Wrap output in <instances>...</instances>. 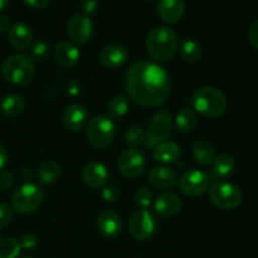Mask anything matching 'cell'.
<instances>
[{
    "mask_svg": "<svg viewBox=\"0 0 258 258\" xmlns=\"http://www.w3.org/2000/svg\"><path fill=\"white\" fill-rule=\"evenodd\" d=\"M209 201L217 208L229 211L242 203V193L238 186L227 181H217L209 190Z\"/></svg>",
    "mask_w": 258,
    "mask_h": 258,
    "instance_id": "cell-7",
    "label": "cell"
},
{
    "mask_svg": "<svg viewBox=\"0 0 258 258\" xmlns=\"http://www.w3.org/2000/svg\"><path fill=\"white\" fill-rule=\"evenodd\" d=\"M181 59L188 63H196L202 58V48L194 39H184L180 44Z\"/></svg>",
    "mask_w": 258,
    "mask_h": 258,
    "instance_id": "cell-26",
    "label": "cell"
},
{
    "mask_svg": "<svg viewBox=\"0 0 258 258\" xmlns=\"http://www.w3.org/2000/svg\"><path fill=\"white\" fill-rule=\"evenodd\" d=\"M30 55L35 60H44L49 55V44L44 40H38L30 48Z\"/></svg>",
    "mask_w": 258,
    "mask_h": 258,
    "instance_id": "cell-32",
    "label": "cell"
},
{
    "mask_svg": "<svg viewBox=\"0 0 258 258\" xmlns=\"http://www.w3.org/2000/svg\"><path fill=\"white\" fill-rule=\"evenodd\" d=\"M20 253L19 242L12 237L0 239V258H17Z\"/></svg>",
    "mask_w": 258,
    "mask_h": 258,
    "instance_id": "cell-30",
    "label": "cell"
},
{
    "mask_svg": "<svg viewBox=\"0 0 258 258\" xmlns=\"http://www.w3.org/2000/svg\"><path fill=\"white\" fill-rule=\"evenodd\" d=\"M23 2L33 8H44L45 5H48L50 0H23Z\"/></svg>",
    "mask_w": 258,
    "mask_h": 258,
    "instance_id": "cell-40",
    "label": "cell"
},
{
    "mask_svg": "<svg viewBox=\"0 0 258 258\" xmlns=\"http://www.w3.org/2000/svg\"><path fill=\"white\" fill-rule=\"evenodd\" d=\"M10 28V22L9 18L4 14H0V33L7 32L8 29Z\"/></svg>",
    "mask_w": 258,
    "mask_h": 258,
    "instance_id": "cell-41",
    "label": "cell"
},
{
    "mask_svg": "<svg viewBox=\"0 0 258 258\" xmlns=\"http://www.w3.org/2000/svg\"><path fill=\"white\" fill-rule=\"evenodd\" d=\"M127 58V50H126L125 47L120 44L106 45L100 52V62L106 68H111V70H115V68H118L125 64Z\"/></svg>",
    "mask_w": 258,
    "mask_h": 258,
    "instance_id": "cell-14",
    "label": "cell"
},
{
    "mask_svg": "<svg viewBox=\"0 0 258 258\" xmlns=\"http://www.w3.org/2000/svg\"><path fill=\"white\" fill-rule=\"evenodd\" d=\"M194 110L209 118L219 117L227 110V98L218 88L206 86L194 92L191 97Z\"/></svg>",
    "mask_w": 258,
    "mask_h": 258,
    "instance_id": "cell-3",
    "label": "cell"
},
{
    "mask_svg": "<svg viewBox=\"0 0 258 258\" xmlns=\"http://www.w3.org/2000/svg\"><path fill=\"white\" fill-rule=\"evenodd\" d=\"M155 211L163 217H173L181 209V199L174 193H164L155 201Z\"/></svg>",
    "mask_w": 258,
    "mask_h": 258,
    "instance_id": "cell-19",
    "label": "cell"
},
{
    "mask_svg": "<svg viewBox=\"0 0 258 258\" xmlns=\"http://www.w3.org/2000/svg\"><path fill=\"white\" fill-rule=\"evenodd\" d=\"M173 130V118L168 110H160L153 116L148 125L145 134V145L154 149L159 144L164 143L170 136Z\"/></svg>",
    "mask_w": 258,
    "mask_h": 258,
    "instance_id": "cell-6",
    "label": "cell"
},
{
    "mask_svg": "<svg viewBox=\"0 0 258 258\" xmlns=\"http://www.w3.org/2000/svg\"><path fill=\"white\" fill-rule=\"evenodd\" d=\"M102 198L105 202L113 203L120 198V190L115 185H107L102 190Z\"/></svg>",
    "mask_w": 258,
    "mask_h": 258,
    "instance_id": "cell-34",
    "label": "cell"
},
{
    "mask_svg": "<svg viewBox=\"0 0 258 258\" xmlns=\"http://www.w3.org/2000/svg\"><path fill=\"white\" fill-rule=\"evenodd\" d=\"M38 243V238L34 236V234H24L20 239L19 244H20V248H24V249H32L37 246Z\"/></svg>",
    "mask_w": 258,
    "mask_h": 258,
    "instance_id": "cell-35",
    "label": "cell"
},
{
    "mask_svg": "<svg viewBox=\"0 0 258 258\" xmlns=\"http://www.w3.org/2000/svg\"><path fill=\"white\" fill-rule=\"evenodd\" d=\"M185 10L184 0H160L158 4V14L165 23H176L181 19Z\"/></svg>",
    "mask_w": 258,
    "mask_h": 258,
    "instance_id": "cell-17",
    "label": "cell"
},
{
    "mask_svg": "<svg viewBox=\"0 0 258 258\" xmlns=\"http://www.w3.org/2000/svg\"><path fill=\"white\" fill-rule=\"evenodd\" d=\"M130 103L128 100L123 96H115L110 100L107 105V111L112 118H121L128 112Z\"/></svg>",
    "mask_w": 258,
    "mask_h": 258,
    "instance_id": "cell-29",
    "label": "cell"
},
{
    "mask_svg": "<svg viewBox=\"0 0 258 258\" xmlns=\"http://www.w3.org/2000/svg\"><path fill=\"white\" fill-rule=\"evenodd\" d=\"M0 239H2V236H0Z\"/></svg>",
    "mask_w": 258,
    "mask_h": 258,
    "instance_id": "cell-45",
    "label": "cell"
},
{
    "mask_svg": "<svg viewBox=\"0 0 258 258\" xmlns=\"http://www.w3.org/2000/svg\"><path fill=\"white\" fill-rule=\"evenodd\" d=\"M98 8V0H82V10L86 14V17H88L90 14L97 10Z\"/></svg>",
    "mask_w": 258,
    "mask_h": 258,
    "instance_id": "cell-38",
    "label": "cell"
},
{
    "mask_svg": "<svg viewBox=\"0 0 258 258\" xmlns=\"http://www.w3.org/2000/svg\"><path fill=\"white\" fill-rule=\"evenodd\" d=\"M126 90L140 105L156 107L163 105L170 93V78L161 66L140 60L131 66L126 75Z\"/></svg>",
    "mask_w": 258,
    "mask_h": 258,
    "instance_id": "cell-1",
    "label": "cell"
},
{
    "mask_svg": "<svg viewBox=\"0 0 258 258\" xmlns=\"http://www.w3.org/2000/svg\"><path fill=\"white\" fill-rule=\"evenodd\" d=\"M32 30L24 23H17L9 29V42L15 49L24 50L32 42Z\"/></svg>",
    "mask_w": 258,
    "mask_h": 258,
    "instance_id": "cell-20",
    "label": "cell"
},
{
    "mask_svg": "<svg viewBox=\"0 0 258 258\" xmlns=\"http://www.w3.org/2000/svg\"><path fill=\"white\" fill-rule=\"evenodd\" d=\"M248 38H249V42H251V44L258 50V20L252 23L251 27H249Z\"/></svg>",
    "mask_w": 258,
    "mask_h": 258,
    "instance_id": "cell-39",
    "label": "cell"
},
{
    "mask_svg": "<svg viewBox=\"0 0 258 258\" xmlns=\"http://www.w3.org/2000/svg\"><path fill=\"white\" fill-rule=\"evenodd\" d=\"M153 156L159 163H174L180 158V148L175 143L164 141L153 149Z\"/></svg>",
    "mask_w": 258,
    "mask_h": 258,
    "instance_id": "cell-22",
    "label": "cell"
},
{
    "mask_svg": "<svg viewBox=\"0 0 258 258\" xmlns=\"http://www.w3.org/2000/svg\"><path fill=\"white\" fill-rule=\"evenodd\" d=\"M14 184V176L9 171H0V189L8 190Z\"/></svg>",
    "mask_w": 258,
    "mask_h": 258,
    "instance_id": "cell-36",
    "label": "cell"
},
{
    "mask_svg": "<svg viewBox=\"0 0 258 258\" xmlns=\"http://www.w3.org/2000/svg\"><path fill=\"white\" fill-rule=\"evenodd\" d=\"M118 169L127 178H136L146 169L145 155L140 150L128 149L118 158Z\"/></svg>",
    "mask_w": 258,
    "mask_h": 258,
    "instance_id": "cell-10",
    "label": "cell"
},
{
    "mask_svg": "<svg viewBox=\"0 0 258 258\" xmlns=\"http://www.w3.org/2000/svg\"><path fill=\"white\" fill-rule=\"evenodd\" d=\"M3 77L12 85H28L34 78V63L27 55L17 54L8 58L2 67Z\"/></svg>",
    "mask_w": 258,
    "mask_h": 258,
    "instance_id": "cell-4",
    "label": "cell"
},
{
    "mask_svg": "<svg viewBox=\"0 0 258 258\" xmlns=\"http://www.w3.org/2000/svg\"><path fill=\"white\" fill-rule=\"evenodd\" d=\"M125 138L127 144L133 146H139L145 141V133L143 128L138 125H133L127 128L125 134Z\"/></svg>",
    "mask_w": 258,
    "mask_h": 258,
    "instance_id": "cell-31",
    "label": "cell"
},
{
    "mask_svg": "<svg viewBox=\"0 0 258 258\" xmlns=\"http://www.w3.org/2000/svg\"><path fill=\"white\" fill-rule=\"evenodd\" d=\"M24 258H33V257H24Z\"/></svg>",
    "mask_w": 258,
    "mask_h": 258,
    "instance_id": "cell-44",
    "label": "cell"
},
{
    "mask_svg": "<svg viewBox=\"0 0 258 258\" xmlns=\"http://www.w3.org/2000/svg\"><path fill=\"white\" fill-rule=\"evenodd\" d=\"M197 122V115L194 113L193 110L190 108H183L180 112L176 115L175 123L176 127L181 131V133H191L196 128Z\"/></svg>",
    "mask_w": 258,
    "mask_h": 258,
    "instance_id": "cell-28",
    "label": "cell"
},
{
    "mask_svg": "<svg viewBox=\"0 0 258 258\" xmlns=\"http://www.w3.org/2000/svg\"><path fill=\"white\" fill-rule=\"evenodd\" d=\"M53 55H54V60L60 67H71L77 63L78 58H80V52L72 43L62 42L55 45Z\"/></svg>",
    "mask_w": 258,
    "mask_h": 258,
    "instance_id": "cell-21",
    "label": "cell"
},
{
    "mask_svg": "<svg viewBox=\"0 0 258 258\" xmlns=\"http://www.w3.org/2000/svg\"><path fill=\"white\" fill-rule=\"evenodd\" d=\"M149 183L159 189H170L176 184V175L170 168L155 166L148 174Z\"/></svg>",
    "mask_w": 258,
    "mask_h": 258,
    "instance_id": "cell-18",
    "label": "cell"
},
{
    "mask_svg": "<svg viewBox=\"0 0 258 258\" xmlns=\"http://www.w3.org/2000/svg\"><path fill=\"white\" fill-rule=\"evenodd\" d=\"M236 169V163L229 155H219L213 160V175L216 178H228Z\"/></svg>",
    "mask_w": 258,
    "mask_h": 258,
    "instance_id": "cell-25",
    "label": "cell"
},
{
    "mask_svg": "<svg viewBox=\"0 0 258 258\" xmlns=\"http://www.w3.org/2000/svg\"><path fill=\"white\" fill-rule=\"evenodd\" d=\"M8 163V154L5 151V149L0 145V171L4 169V166L7 165Z\"/></svg>",
    "mask_w": 258,
    "mask_h": 258,
    "instance_id": "cell-42",
    "label": "cell"
},
{
    "mask_svg": "<svg viewBox=\"0 0 258 258\" xmlns=\"http://www.w3.org/2000/svg\"><path fill=\"white\" fill-rule=\"evenodd\" d=\"M25 107V102L23 100L22 96L19 95H10L7 96L4 98L2 103V112L5 116H9V117H14L18 116L19 113L23 112Z\"/></svg>",
    "mask_w": 258,
    "mask_h": 258,
    "instance_id": "cell-27",
    "label": "cell"
},
{
    "mask_svg": "<svg viewBox=\"0 0 258 258\" xmlns=\"http://www.w3.org/2000/svg\"><path fill=\"white\" fill-rule=\"evenodd\" d=\"M43 201V191L32 183L24 184L14 193L12 199L13 208L19 214L33 213Z\"/></svg>",
    "mask_w": 258,
    "mask_h": 258,
    "instance_id": "cell-8",
    "label": "cell"
},
{
    "mask_svg": "<svg viewBox=\"0 0 258 258\" xmlns=\"http://www.w3.org/2000/svg\"><path fill=\"white\" fill-rule=\"evenodd\" d=\"M92 22L86 15H75L67 24L68 37L78 44L88 42L92 37Z\"/></svg>",
    "mask_w": 258,
    "mask_h": 258,
    "instance_id": "cell-12",
    "label": "cell"
},
{
    "mask_svg": "<svg viewBox=\"0 0 258 258\" xmlns=\"http://www.w3.org/2000/svg\"><path fill=\"white\" fill-rule=\"evenodd\" d=\"M178 49V37L170 28L158 27L146 37V50L158 62H168Z\"/></svg>",
    "mask_w": 258,
    "mask_h": 258,
    "instance_id": "cell-2",
    "label": "cell"
},
{
    "mask_svg": "<svg viewBox=\"0 0 258 258\" xmlns=\"http://www.w3.org/2000/svg\"><path fill=\"white\" fill-rule=\"evenodd\" d=\"M82 180L90 188H102L108 180L107 169L100 163H88L82 170Z\"/></svg>",
    "mask_w": 258,
    "mask_h": 258,
    "instance_id": "cell-13",
    "label": "cell"
},
{
    "mask_svg": "<svg viewBox=\"0 0 258 258\" xmlns=\"http://www.w3.org/2000/svg\"><path fill=\"white\" fill-rule=\"evenodd\" d=\"M115 123L107 116L98 115L91 118L86 128L88 143L98 149H105L115 138Z\"/></svg>",
    "mask_w": 258,
    "mask_h": 258,
    "instance_id": "cell-5",
    "label": "cell"
},
{
    "mask_svg": "<svg viewBox=\"0 0 258 258\" xmlns=\"http://www.w3.org/2000/svg\"><path fill=\"white\" fill-rule=\"evenodd\" d=\"M9 3V0H0V12L7 7V4Z\"/></svg>",
    "mask_w": 258,
    "mask_h": 258,
    "instance_id": "cell-43",
    "label": "cell"
},
{
    "mask_svg": "<svg viewBox=\"0 0 258 258\" xmlns=\"http://www.w3.org/2000/svg\"><path fill=\"white\" fill-rule=\"evenodd\" d=\"M209 185V176L208 174L204 171L198 170V169H191V170L186 171L183 176H181L180 181H179V186L180 190L183 191L185 196L189 197H198L203 194L207 190Z\"/></svg>",
    "mask_w": 258,
    "mask_h": 258,
    "instance_id": "cell-11",
    "label": "cell"
},
{
    "mask_svg": "<svg viewBox=\"0 0 258 258\" xmlns=\"http://www.w3.org/2000/svg\"><path fill=\"white\" fill-rule=\"evenodd\" d=\"M151 201H153V194L150 190L145 188L139 189L135 193V202L139 207H141L143 209H146V207L150 206Z\"/></svg>",
    "mask_w": 258,
    "mask_h": 258,
    "instance_id": "cell-33",
    "label": "cell"
},
{
    "mask_svg": "<svg viewBox=\"0 0 258 258\" xmlns=\"http://www.w3.org/2000/svg\"><path fill=\"white\" fill-rule=\"evenodd\" d=\"M38 180L43 184H52L60 176V166L55 161H43L37 170Z\"/></svg>",
    "mask_w": 258,
    "mask_h": 258,
    "instance_id": "cell-24",
    "label": "cell"
},
{
    "mask_svg": "<svg viewBox=\"0 0 258 258\" xmlns=\"http://www.w3.org/2000/svg\"><path fill=\"white\" fill-rule=\"evenodd\" d=\"M12 218V211L4 203H0V228H4Z\"/></svg>",
    "mask_w": 258,
    "mask_h": 258,
    "instance_id": "cell-37",
    "label": "cell"
},
{
    "mask_svg": "<svg viewBox=\"0 0 258 258\" xmlns=\"http://www.w3.org/2000/svg\"><path fill=\"white\" fill-rule=\"evenodd\" d=\"M87 110L82 105L72 103L63 112V125L70 131H78L87 122Z\"/></svg>",
    "mask_w": 258,
    "mask_h": 258,
    "instance_id": "cell-15",
    "label": "cell"
},
{
    "mask_svg": "<svg viewBox=\"0 0 258 258\" xmlns=\"http://www.w3.org/2000/svg\"><path fill=\"white\" fill-rule=\"evenodd\" d=\"M97 227L102 234L106 237H116L120 234L122 229V222L121 217L115 211L106 209L100 213L97 218Z\"/></svg>",
    "mask_w": 258,
    "mask_h": 258,
    "instance_id": "cell-16",
    "label": "cell"
},
{
    "mask_svg": "<svg viewBox=\"0 0 258 258\" xmlns=\"http://www.w3.org/2000/svg\"><path fill=\"white\" fill-rule=\"evenodd\" d=\"M191 154H193L194 160L201 165H208V164L213 163V160L216 159V150H214L213 145L204 140H198L193 144Z\"/></svg>",
    "mask_w": 258,
    "mask_h": 258,
    "instance_id": "cell-23",
    "label": "cell"
},
{
    "mask_svg": "<svg viewBox=\"0 0 258 258\" xmlns=\"http://www.w3.org/2000/svg\"><path fill=\"white\" fill-rule=\"evenodd\" d=\"M156 218L148 209H140L135 212L128 222V229L131 236L138 241H148L156 231Z\"/></svg>",
    "mask_w": 258,
    "mask_h": 258,
    "instance_id": "cell-9",
    "label": "cell"
}]
</instances>
